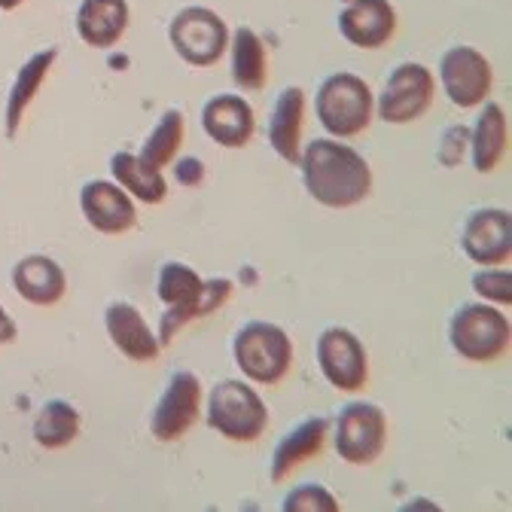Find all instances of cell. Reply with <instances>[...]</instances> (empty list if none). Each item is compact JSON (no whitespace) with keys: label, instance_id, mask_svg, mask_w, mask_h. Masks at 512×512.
<instances>
[{"label":"cell","instance_id":"6da1fadb","mask_svg":"<svg viewBox=\"0 0 512 512\" xmlns=\"http://www.w3.org/2000/svg\"><path fill=\"white\" fill-rule=\"evenodd\" d=\"M302 183L308 196L333 211L354 208L369 199L372 171L369 162L348 144L333 138H317L299 153Z\"/></svg>","mask_w":512,"mask_h":512},{"label":"cell","instance_id":"7a4b0ae2","mask_svg":"<svg viewBox=\"0 0 512 512\" xmlns=\"http://www.w3.org/2000/svg\"><path fill=\"white\" fill-rule=\"evenodd\" d=\"M156 293L165 302V314L159 320L156 336H159V345L168 348L186 324L214 314L217 308H223L229 302L232 281H226V278L205 281L196 269H189L183 263H165L159 269Z\"/></svg>","mask_w":512,"mask_h":512},{"label":"cell","instance_id":"3957f363","mask_svg":"<svg viewBox=\"0 0 512 512\" xmlns=\"http://www.w3.org/2000/svg\"><path fill=\"white\" fill-rule=\"evenodd\" d=\"M314 113L330 138H357L375 119V95L357 74H330L314 95Z\"/></svg>","mask_w":512,"mask_h":512},{"label":"cell","instance_id":"277c9868","mask_svg":"<svg viewBox=\"0 0 512 512\" xmlns=\"http://www.w3.org/2000/svg\"><path fill=\"white\" fill-rule=\"evenodd\" d=\"M235 366L253 384H278L287 378L293 366V342L290 336L269 320H250L232 342Z\"/></svg>","mask_w":512,"mask_h":512},{"label":"cell","instance_id":"5b68a950","mask_svg":"<svg viewBox=\"0 0 512 512\" xmlns=\"http://www.w3.org/2000/svg\"><path fill=\"white\" fill-rule=\"evenodd\" d=\"M509 317L494 308L491 302H470L461 305L448 324V342L455 354L470 363H491L500 360L509 348Z\"/></svg>","mask_w":512,"mask_h":512},{"label":"cell","instance_id":"8992f818","mask_svg":"<svg viewBox=\"0 0 512 512\" xmlns=\"http://www.w3.org/2000/svg\"><path fill=\"white\" fill-rule=\"evenodd\" d=\"M208 427L229 442H256L269 427V409L247 381L226 378L208 397Z\"/></svg>","mask_w":512,"mask_h":512},{"label":"cell","instance_id":"52a82bcc","mask_svg":"<svg viewBox=\"0 0 512 512\" xmlns=\"http://www.w3.org/2000/svg\"><path fill=\"white\" fill-rule=\"evenodd\" d=\"M229 25L208 7H183L171 25L168 40L174 52L192 68H214L229 49Z\"/></svg>","mask_w":512,"mask_h":512},{"label":"cell","instance_id":"ba28073f","mask_svg":"<svg viewBox=\"0 0 512 512\" xmlns=\"http://www.w3.org/2000/svg\"><path fill=\"white\" fill-rule=\"evenodd\" d=\"M388 445V415L375 403H348L336 418V452L345 464L369 467Z\"/></svg>","mask_w":512,"mask_h":512},{"label":"cell","instance_id":"9c48e42d","mask_svg":"<svg viewBox=\"0 0 512 512\" xmlns=\"http://www.w3.org/2000/svg\"><path fill=\"white\" fill-rule=\"evenodd\" d=\"M433 95H436L433 74L418 61H403L391 71L388 83H384L375 101V116L388 125H409L430 110Z\"/></svg>","mask_w":512,"mask_h":512},{"label":"cell","instance_id":"30bf717a","mask_svg":"<svg viewBox=\"0 0 512 512\" xmlns=\"http://www.w3.org/2000/svg\"><path fill=\"white\" fill-rule=\"evenodd\" d=\"M439 80L448 101L461 110H473L488 101L494 86V71L491 61L476 46H452L442 52Z\"/></svg>","mask_w":512,"mask_h":512},{"label":"cell","instance_id":"8fae6325","mask_svg":"<svg viewBox=\"0 0 512 512\" xmlns=\"http://www.w3.org/2000/svg\"><path fill=\"white\" fill-rule=\"evenodd\" d=\"M202 381L196 372L180 369L168 378V388L162 391L153 418H150V433L159 442H177L183 439L192 427H196L202 415Z\"/></svg>","mask_w":512,"mask_h":512},{"label":"cell","instance_id":"7c38bea8","mask_svg":"<svg viewBox=\"0 0 512 512\" xmlns=\"http://www.w3.org/2000/svg\"><path fill=\"white\" fill-rule=\"evenodd\" d=\"M317 366L342 394H357L369 381V354L348 327H327L317 339Z\"/></svg>","mask_w":512,"mask_h":512},{"label":"cell","instance_id":"4fadbf2b","mask_svg":"<svg viewBox=\"0 0 512 512\" xmlns=\"http://www.w3.org/2000/svg\"><path fill=\"white\" fill-rule=\"evenodd\" d=\"M80 211L86 223L101 235H125L135 229V199L113 180H89L80 189Z\"/></svg>","mask_w":512,"mask_h":512},{"label":"cell","instance_id":"5bb4252c","mask_svg":"<svg viewBox=\"0 0 512 512\" xmlns=\"http://www.w3.org/2000/svg\"><path fill=\"white\" fill-rule=\"evenodd\" d=\"M461 247L476 266H506L512 256V220L503 208H482L467 217Z\"/></svg>","mask_w":512,"mask_h":512},{"label":"cell","instance_id":"9a60e30c","mask_svg":"<svg viewBox=\"0 0 512 512\" xmlns=\"http://www.w3.org/2000/svg\"><path fill=\"white\" fill-rule=\"evenodd\" d=\"M339 34L357 49H381L397 34V10L391 0H345Z\"/></svg>","mask_w":512,"mask_h":512},{"label":"cell","instance_id":"2e32d148","mask_svg":"<svg viewBox=\"0 0 512 512\" xmlns=\"http://www.w3.org/2000/svg\"><path fill=\"white\" fill-rule=\"evenodd\" d=\"M104 330L116 351L132 363H153L162 354L159 336L150 330L144 314L132 302H113L104 311Z\"/></svg>","mask_w":512,"mask_h":512},{"label":"cell","instance_id":"e0dca14e","mask_svg":"<svg viewBox=\"0 0 512 512\" xmlns=\"http://www.w3.org/2000/svg\"><path fill=\"white\" fill-rule=\"evenodd\" d=\"M202 128L217 147L241 150L250 144V138L256 132V116H253V107L247 104V98L226 92V95H214L205 101Z\"/></svg>","mask_w":512,"mask_h":512},{"label":"cell","instance_id":"ac0fdd59","mask_svg":"<svg viewBox=\"0 0 512 512\" xmlns=\"http://www.w3.org/2000/svg\"><path fill=\"white\" fill-rule=\"evenodd\" d=\"M13 290L28 305L52 308L64 299V293H68V275H64V269L52 260V256L31 253V256H22V260L13 266Z\"/></svg>","mask_w":512,"mask_h":512},{"label":"cell","instance_id":"d6986e66","mask_svg":"<svg viewBox=\"0 0 512 512\" xmlns=\"http://www.w3.org/2000/svg\"><path fill=\"white\" fill-rule=\"evenodd\" d=\"M132 22L128 0H80L77 7V34L92 49H113Z\"/></svg>","mask_w":512,"mask_h":512},{"label":"cell","instance_id":"ffe728a7","mask_svg":"<svg viewBox=\"0 0 512 512\" xmlns=\"http://www.w3.org/2000/svg\"><path fill=\"white\" fill-rule=\"evenodd\" d=\"M55 58H58V49H55V46H52V49H40V52H34V55L22 64V68H19L16 80H13V86H10V92H7V104H4V135H7L10 141H16L19 128H22V122H25V116H28V107L34 104L40 86L46 83V77H49V71H52Z\"/></svg>","mask_w":512,"mask_h":512},{"label":"cell","instance_id":"44dd1931","mask_svg":"<svg viewBox=\"0 0 512 512\" xmlns=\"http://www.w3.org/2000/svg\"><path fill=\"white\" fill-rule=\"evenodd\" d=\"M327 433H330V421L327 418H305L302 424H296L278 442L275 455H272V482H284L305 461H311L314 455L324 452Z\"/></svg>","mask_w":512,"mask_h":512},{"label":"cell","instance_id":"7402d4cb","mask_svg":"<svg viewBox=\"0 0 512 512\" xmlns=\"http://www.w3.org/2000/svg\"><path fill=\"white\" fill-rule=\"evenodd\" d=\"M302 119H305V92L299 86H287L275 98L272 119H269V144L287 165H299Z\"/></svg>","mask_w":512,"mask_h":512},{"label":"cell","instance_id":"603a6c76","mask_svg":"<svg viewBox=\"0 0 512 512\" xmlns=\"http://www.w3.org/2000/svg\"><path fill=\"white\" fill-rule=\"evenodd\" d=\"M229 68L232 83L244 92H263L269 80V55L266 43L253 28L241 25L229 34Z\"/></svg>","mask_w":512,"mask_h":512},{"label":"cell","instance_id":"cb8c5ba5","mask_svg":"<svg viewBox=\"0 0 512 512\" xmlns=\"http://www.w3.org/2000/svg\"><path fill=\"white\" fill-rule=\"evenodd\" d=\"M470 162L479 174H491L503 156H506V144H509V128H506V110L494 101L482 104V113L476 119V125L470 128Z\"/></svg>","mask_w":512,"mask_h":512},{"label":"cell","instance_id":"d4e9b609","mask_svg":"<svg viewBox=\"0 0 512 512\" xmlns=\"http://www.w3.org/2000/svg\"><path fill=\"white\" fill-rule=\"evenodd\" d=\"M110 174H113V183H119L128 196L144 202V205H162L168 199V180L162 171L156 168H147L138 153H113L110 159Z\"/></svg>","mask_w":512,"mask_h":512},{"label":"cell","instance_id":"484cf974","mask_svg":"<svg viewBox=\"0 0 512 512\" xmlns=\"http://www.w3.org/2000/svg\"><path fill=\"white\" fill-rule=\"evenodd\" d=\"M80 430H83V418H80L77 406H71L68 400H46L31 424L34 442L40 448H46V452H61V448H68L71 442H77Z\"/></svg>","mask_w":512,"mask_h":512},{"label":"cell","instance_id":"4316f807","mask_svg":"<svg viewBox=\"0 0 512 512\" xmlns=\"http://www.w3.org/2000/svg\"><path fill=\"white\" fill-rule=\"evenodd\" d=\"M183 135H186V119H183V113H180V110L162 113V119L153 125V132L147 135V141H144L138 159H141L147 168L165 171V168L177 159V153H180V147H183Z\"/></svg>","mask_w":512,"mask_h":512},{"label":"cell","instance_id":"83f0119b","mask_svg":"<svg viewBox=\"0 0 512 512\" xmlns=\"http://www.w3.org/2000/svg\"><path fill=\"white\" fill-rule=\"evenodd\" d=\"M473 293L491 305L506 308L512 302V275L503 266H482L473 275Z\"/></svg>","mask_w":512,"mask_h":512},{"label":"cell","instance_id":"f1b7e54d","mask_svg":"<svg viewBox=\"0 0 512 512\" xmlns=\"http://www.w3.org/2000/svg\"><path fill=\"white\" fill-rule=\"evenodd\" d=\"M284 512H339V500L320 485H299L293 488L284 503H281Z\"/></svg>","mask_w":512,"mask_h":512},{"label":"cell","instance_id":"f546056e","mask_svg":"<svg viewBox=\"0 0 512 512\" xmlns=\"http://www.w3.org/2000/svg\"><path fill=\"white\" fill-rule=\"evenodd\" d=\"M467 141H470V128H467V125H452V128H445L442 144H439V162H442L445 168L461 165L464 156H467Z\"/></svg>","mask_w":512,"mask_h":512},{"label":"cell","instance_id":"4dcf8cb0","mask_svg":"<svg viewBox=\"0 0 512 512\" xmlns=\"http://www.w3.org/2000/svg\"><path fill=\"white\" fill-rule=\"evenodd\" d=\"M174 177L183 186H199L205 180V165L199 159H180L177 168H174Z\"/></svg>","mask_w":512,"mask_h":512},{"label":"cell","instance_id":"1f68e13d","mask_svg":"<svg viewBox=\"0 0 512 512\" xmlns=\"http://www.w3.org/2000/svg\"><path fill=\"white\" fill-rule=\"evenodd\" d=\"M16 320L10 317V311L0 305V345H10L13 339H16Z\"/></svg>","mask_w":512,"mask_h":512},{"label":"cell","instance_id":"d6a6232c","mask_svg":"<svg viewBox=\"0 0 512 512\" xmlns=\"http://www.w3.org/2000/svg\"><path fill=\"white\" fill-rule=\"evenodd\" d=\"M25 4V0H0V10L4 13H13V10H19Z\"/></svg>","mask_w":512,"mask_h":512},{"label":"cell","instance_id":"836d02e7","mask_svg":"<svg viewBox=\"0 0 512 512\" xmlns=\"http://www.w3.org/2000/svg\"><path fill=\"white\" fill-rule=\"evenodd\" d=\"M342 4H345V0H342Z\"/></svg>","mask_w":512,"mask_h":512}]
</instances>
